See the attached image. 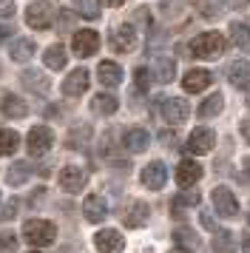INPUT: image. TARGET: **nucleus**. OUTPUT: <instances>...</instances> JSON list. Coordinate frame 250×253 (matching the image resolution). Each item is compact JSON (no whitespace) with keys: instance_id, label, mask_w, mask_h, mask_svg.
Instances as JSON below:
<instances>
[{"instance_id":"1","label":"nucleus","mask_w":250,"mask_h":253,"mask_svg":"<svg viewBox=\"0 0 250 253\" xmlns=\"http://www.w3.org/2000/svg\"><path fill=\"white\" fill-rule=\"evenodd\" d=\"M191 54L199 60H216L225 54V35L219 32H205L191 40Z\"/></svg>"},{"instance_id":"2","label":"nucleus","mask_w":250,"mask_h":253,"mask_svg":"<svg viewBox=\"0 0 250 253\" xmlns=\"http://www.w3.org/2000/svg\"><path fill=\"white\" fill-rule=\"evenodd\" d=\"M57 236V228L54 222H48V219H29L26 225H23V239L29 242L32 248H45V245H51Z\"/></svg>"},{"instance_id":"3","label":"nucleus","mask_w":250,"mask_h":253,"mask_svg":"<svg viewBox=\"0 0 250 253\" xmlns=\"http://www.w3.org/2000/svg\"><path fill=\"white\" fill-rule=\"evenodd\" d=\"M51 145H54V131H51L48 126H34L32 131H29V137H26V148H29L32 157L48 154Z\"/></svg>"},{"instance_id":"4","label":"nucleus","mask_w":250,"mask_h":253,"mask_svg":"<svg viewBox=\"0 0 250 253\" xmlns=\"http://www.w3.org/2000/svg\"><path fill=\"white\" fill-rule=\"evenodd\" d=\"M26 23L32 26V29H48V26L54 23V9H51V3H48V0L32 3V6L26 9Z\"/></svg>"},{"instance_id":"5","label":"nucleus","mask_w":250,"mask_h":253,"mask_svg":"<svg viewBox=\"0 0 250 253\" xmlns=\"http://www.w3.org/2000/svg\"><path fill=\"white\" fill-rule=\"evenodd\" d=\"M97 48H100V35L94 29H80L74 35V40H71V51L77 57H94Z\"/></svg>"},{"instance_id":"6","label":"nucleus","mask_w":250,"mask_h":253,"mask_svg":"<svg viewBox=\"0 0 250 253\" xmlns=\"http://www.w3.org/2000/svg\"><path fill=\"white\" fill-rule=\"evenodd\" d=\"M213 205H216V213L222 219H233L239 213V199L233 196L230 188H225V185L213 188Z\"/></svg>"},{"instance_id":"7","label":"nucleus","mask_w":250,"mask_h":253,"mask_svg":"<svg viewBox=\"0 0 250 253\" xmlns=\"http://www.w3.org/2000/svg\"><path fill=\"white\" fill-rule=\"evenodd\" d=\"M159 114H162V120H165V123H170V126H179V123H185V120H188L191 108H188V103H185V100H179V97H170V100H165V103L159 105Z\"/></svg>"},{"instance_id":"8","label":"nucleus","mask_w":250,"mask_h":253,"mask_svg":"<svg viewBox=\"0 0 250 253\" xmlns=\"http://www.w3.org/2000/svg\"><path fill=\"white\" fill-rule=\"evenodd\" d=\"M85 182H88V173L83 171V168H77V165H66L60 171V185H63V191H68V194H80L85 188Z\"/></svg>"},{"instance_id":"9","label":"nucleus","mask_w":250,"mask_h":253,"mask_svg":"<svg viewBox=\"0 0 250 253\" xmlns=\"http://www.w3.org/2000/svg\"><path fill=\"white\" fill-rule=\"evenodd\" d=\"M108 40H111V46L117 48V51H134V46H136L134 26H131V23H120L117 29H111Z\"/></svg>"},{"instance_id":"10","label":"nucleus","mask_w":250,"mask_h":253,"mask_svg":"<svg viewBox=\"0 0 250 253\" xmlns=\"http://www.w3.org/2000/svg\"><path fill=\"white\" fill-rule=\"evenodd\" d=\"M94 245H97V251L100 253H123L125 248V236L120 230H100L97 236H94Z\"/></svg>"},{"instance_id":"11","label":"nucleus","mask_w":250,"mask_h":253,"mask_svg":"<svg viewBox=\"0 0 250 253\" xmlns=\"http://www.w3.org/2000/svg\"><path fill=\"white\" fill-rule=\"evenodd\" d=\"M216 145V134L210 128H196L191 137H188V145L185 148L191 151V154H208V151H213Z\"/></svg>"},{"instance_id":"12","label":"nucleus","mask_w":250,"mask_h":253,"mask_svg":"<svg viewBox=\"0 0 250 253\" xmlns=\"http://www.w3.org/2000/svg\"><path fill=\"white\" fill-rule=\"evenodd\" d=\"M88 69H74L68 74L66 80H63V94L66 97H80V94L88 91Z\"/></svg>"},{"instance_id":"13","label":"nucleus","mask_w":250,"mask_h":253,"mask_svg":"<svg viewBox=\"0 0 250 253\" xmlns=\"http://www.w3.org/2000/svg\"><path fill=\"white\" fill-rule=\"evenodd\" d=\"M165 182H168V168H165V162H151V165L142 168V185H145V188L159 191Z\"/></svg>"},{"instance_id":"14","label":"nucleus","mask_w":250,"mask_h":253,"mask_svg":"<svg viewBox=\"0 0 250 253\" xmlns=\"http://www.w3.org/2000/svg\"><path fill=\"white\" fill-rule=\"evenodd\" d=\"M227 80H230L233 88L248 91L250 88V63L248 60H236V63H230V69H227Z\"/></svg>"},{"instance_id":"15","label":"nucleus","mask_w":250,"mask_h":253,"mask_svg":"<svg viewBox=\"0 0 250 253\" xmlns=\"http://www.w3.org/2000/svg\"><path fill=\"white\" fill-rule=\"evenodd\" d=\"M202 179V165L193 160H182L179 165H176V182L182 185V188H191V185H196Z\"/></svg>"},{"instance_id":"16","label":"nucleus","mask_w":250,"mask_h":253,"mask_svg":"<svg viewBox=\"0 0 250 253\" xmlns=\"http://www.w3.org/2000/svg\"><path fill=\"white\" fill-rule=\"evenodd\" d=\"M20 85L26 88V91H32V94H45L48 91V77L40 74L37 69H26L20 74Z\"/></svg>"},{"instance_id":"17","label":"nucleus","mask_w":250,"mask_h":253,"mask_svg":"<svg viewBox=\"0 0 250 253\" xmlns=\"http://www.w3.org/2000/svg\"><path fill=\"white\" fill-rule=\"evenodd\" d=\"M210 83H213V74H210L208 69H191L188 74H185V83H182V85H185V91L196 94V91H205Z\"/></svg>"},{"instance_id":"18","label":"nucleus","mask_w":250,"mask_h":253,"mask_svg":"<svg viewBox=\"0 0 250 253\" xmlns=\"http://www.w3.org/2000/svg\"><path fill=\"white\" fill-rule=\"evenodd\" d=\"M83 213L88 222H102V219L108 216V205H105V199L97 194L85 196V202H83Z\"/></svg>"},{"instance_id":"19","label":"nucleus","mask_w":250,"mask_h":253,"mask_svg":"<svg viewBox=\"0 0 250 253\" xmlns=\"http://www.w3.org/2000/svg\"><path fill=\"white\" fill-rule=\"evenodd\" d=\"M97 77H100V83L105 88H117L123 83V69L117 63H111V60H102L100 69H97Z\"/></svg>"},{"instance_id":"20","label":"nucleus","mask_w":250,"mask_h":253,"mask_svg":"<svg viewBox=\"0 0 250 253\" xmlns=\"http://www.w3.org/2000/svg\"><path fill=\"white\" fill-rule=\"evenodd\" d=\"M123 145L131 151V154H139V151H145L148 145H151V134H148L145 128H131V131H125Z\"/></svg>"},{"instance_id":"21","label":"nucleus","mask_w":250,"mask_h":253,"mask_svg":"<svg viewBox=\"0 0 250 253\" xmlns=\"http://www.w3.org/2000/svg\"><path fill=\"white\" fill-rule=\"evenodd\" d=\"M3 114L11 117V120H23V117L29 114V105H26V100H20L17 94H6V97H3Z\"/></svg>"},{"instance_id":"22","label":"nucleus","mask_w":250,"mask_h":253,"mask_svg":"<svg viewBox=\"0 0 250 253\" xmlns=\"http://www.w3.org/2000/svg\"><path fill=\"white\" fill-rule=\"evenodd\" d=\"M9 54L14 63H26V60L34 57V40H29V37H17L14 43H11Z\"/></svg>"},{"instance_id":"23","label":"nucleus","mask_w":250,"mask_h":253,"mask_svg":"<svg viewBox=\"0 0 250 253\" xmlns=\"http://www.w3.org/2000/svg\"><path fill=\"white\" fill-rule=\"evenodd\" d=\"M154 77H157L162 85H168V83L176 77V63L170 57H157L154 60Z\"/></svg>"},{"instance_id":"24","label":"nucleus","mask_w":250,"mask_h":253,"mask_svg":"<svg viewBox=\"0 0 250 253\" xmlns=\"http://www.w3.org/2000/svg\"><path fill=\"white\" fill-rule=\"evenodd\" d=\"M148 211H151V208H148L145 202H134V205L128 208V213H125V225H128V228H142L148 222Z\"/></svg>"},{"instance_id":"25","label":"nucleus","mask_w":250,"mask_h":253,"mask_svg":"<svg viewBox=\"0 0 250 253\" xmlns=\"http://www.w3.org/2000/svg\"><path fill=\"white\" fill-rule=\"evenodd\" d=\"M45 69H54V71H63L66 69V63H68V54H66V48L63 46H51V48H45Z\"/></svg>"},{"instance_id":"26","label":"nucleus","mask_w":250,"mask_h":253,"mask_svg":"<svg viewBox=\"0 0 250 253\" xmlns=\"http://www.w3.org/2000/svg\"><path fill=\"white\" fill-rule=\"evenodd\" d=\"M173 242H176V248H182V251H188V253L199 248V236L191 228H176L173 230Z\"/></svg>"},{"instance_id":"27","label":"nucleus","mask_w":250,"mask_h":253,"mask_svg":"<svg viewBox=\"0 0 250 253\" xmlns=\"http://www.w3.org/2000/svg\"><path fill=\"white\" fill-rule=\"evenodd\" d=\"M117 97L114 94H97L94 100H91V111L94 114H114L117 111Z\"/></svg>"},{"instance_id":"28","label":"nucleus","mask_w":250,"mask_h":253,"mask_svg":"<svg viewBox=\"0 0 250 253\" xmlns=\"http://www.w3.org/2000/svg\"><path fill=\"white\" fill-rule=\"evenodd\" d=\"M230 40H233L242 51H250V29L245 23H230Z\"/></svg>"},{"instance_id":"29","label":"nucleus","mask_w":250,"mask_h":253,"mask_svg":"<svg viewBox=\"0 0 250 253\" xmlns=\"http://www.w3.org/2000/svg\"><path fill=\"white\" fill-rule=\"evenodd\" d=\"M222 105H225V97H222V94H210V97H208V100L199 105V117H202V120H208V117H216L219 111H222Z\"/></svg>"},{"instance_id":"30","label":"nucleus","mask_w":250,"mask_h":253,"mask_svg":"<svg viewBox=\"0 0 250 253\" xmlns=\"http://www.w3.org/2000/svg\"><path fill=\"white\" fill-rule=\"evenodd\" d=\"M20 145V137H17V131H9V128H0V154H14Z\"/></svg>"},{"instance_id":"31","label":"nucleus","mask_w":250,"mask_h":253,"mask_svg":"<svg viewBox=\"0 0 250 253\" xmlns=\"http://www.w3.org/2000/svg\"><path fill=\"white\" fill-rule=\"evenodd\" d=\"M29 171H32L29 162H14V165L9 168V173H6V182L9 185H23L26 182V176H29Z\"/></svg>"},{"instance_id":"32","label":"nucleus","mask_w":250,"mask_h":253,"mask_svg":"<svg viewBox=\"0 0 250 253\" xmlns=\"http://www.w3.org/2000/svg\"><path fill=\"white\" fill-rule=\"evenodd\" d=\"M213 251H216V253H236L233 236H230L227 230H216V236H213Z\"/></svg>"},{"instance_id":"33","label":"nucleus","mask_w":250,"mask_h":253,"mask_svg":"<svg viewBox=\"0 0 250 253\" xmlns=\"http://www.w3.org/2000/svg\"><path fill=\"white\" fill-rule=\"evenodd\" d=\"M91 137V128L88 126H77L71 134H68V148H83Z\"/></svg>"},{"instance_id":"34","label":"nucleus","mask_w":250,"mask_h":253,"mask_svg":"<svg viewBox=\"0 0 250 253\" xmlns=\"http://www.w3.org/2000/svg\"><path fill=\"white\" fill-rule=\"evenodd\" d=\"M74 3V9H77L83 17H88V20H97L100 17V6L94 3V0H71Z\"/></svg>"},{"instance_id":"35","label":"nucleus","mask_w":250,"mask_h":253,"mask_svg":"<svg viewBox=\"0 0 250 253\" xmlns=\"http://www.w3.org/2000/svg\"><path fill=\"white\" fill-rule=\"evenodd\" d=\"M182 205H199V194L196 191H188V194H179L176 199H173V213L179 211Z\"/></svg>"},{"instance_id":"36","label":"nucleus","mask_w":250,"mask_h":253,"mask_svg":"<svg viewBox=\"0 0 250 253\" xmlns=\"http://www.w3.org/2000/svg\"><path fill=\"white\" fill-rule=\"evenodd\" d=\"M0 253H17V236L14 233H0Z\"/></svg>"},{"instance_id":"37","label":"nucleus","mask_w":250,"mask_h":253,"mask_svg":"<svg viewBox=\"0 0 250 253\" xmlns=\"http://www.w3.org/2000/svg\"><path fill=\"white\" fill-rule=\"evenodd\" d=\"M134 80H136V91L145 94L148 85H151V74H148V69H136L134 71Z\"/></svg>"},{"instance_id":"38","label":"nucleus","mask_w":250,"mask_h":253,"mask_svg":"<svg viewBox=\"0 0 250 253\" xmlns=\"http://www.w3.org/2000/svg\"><path fill=\"white\" fill-rule=\"evenodd\" d=\"M199 12L202 14H216L219 12V3H216V0H199Z\"/></svg>"},{"instance_id":"39","label":"nucleus","mask_w":250,"mask_h":253,"mask_svg":"<svg viewBox=\"0 0 250 253\" xmlns=\"http://www.w3.org/2000/svg\"><path fill=\"white\" fill-rule=\"evenodd\" d=\"M14 14V0H0V17H11Z\"/></svg>"},{"instance_id":"40","label":"nucleus","mask_w":250,"mask_h":253,"mask_svg":"<svg viewBox=\"0 0 250 253\" xmlns=\"http://www.w3.org/2000/svg\"><path fill=\"white\" fill-rule=\"evenodd\" d=\"M14 211H17V199H11L9 205L3 208V213H0V222H3V219H11V216H14Z\"/></svg>"},{"instance_id":"41","label":"nucleus","mask_w":250,"mask_h":253,"mask_svg":"<svg viewBox=\"0 0 250 253\" xmlns=\"http://www.w3.org/2000/svg\"><path fill=\"white\" fill-rule=\"evenodd\" d=\"M11 35H14V29H11V26H0V46H3Z\"/></svg>"},{"instance_id":"42","label":"nucleus","mask_w":250,"mask_h":253,"mask_svg":"<svg viewBox=\"0 0 250 253\" xmlns=\"http://www.w3.org/2000/svg\"><path fill=\"white\" fill-rule=\"evenodd\" d=\"M202 225L208 230H216V222H213V216H208V213H202Z\"/></svg>"},{"instance_id":"43","label":"nucleus","mask_w":250,"mask_h":253,"mask_svg":"<svg viewBox=\"0 0 250 253\" xmlns=\"http://www.w3.org/2000/svg\"><path fill=\"white\" fill-rule=\"evenodd\" d=\"M242 253H250V233L242 236Z\"/></svg>"},{"instance_id":"44","label":"nucleus","mask_w":250,"mask_h":253,"mask_svg":"<svg viewBox=\"0 0 250 253\" xmlns=\"http://www.w3.org/2000/svg\"><path fill=\"white\" fill-rule=\"evenodd\" d=\"M242 134H245V139L250 142V120H245V123H242Z\"/></svg>"},{"instance_id":"45","label":"nucleus","mask_w":250,"mask_h":253,"mask_svg":"<svg viewBox=\"0 0 250 253\" xmlns=\"http://www.w3.org/2000/svg\"><path fill=\"white\" fill-rule=\"evenodd\" d=\"M102 3H105V6H114V9H117V6H123L125 0H102Z\"/></svg>"},{"instance_id":"46","label":"nucleus","mask_w":250,"mask_h":253,"mask_svg":"<svg viewBox=\"0 0 250 253\" xmlns=\"http://www.w3.org/2000/svg\"><path fill=\"white\" fill-rule=\"evenodd\" d=\"M245 168H248V173H250V160H248V162H245Z\"/></svg>"},{"instance_id":"47","label":"nucleus","mask_w":250,"mask_h":253,"mask_svg":"<svg viewBox=\"0 0 250 253\" xmlns=\"http://www.w3.org/2000/svg\"><path fill=\"white\" fill-rule=\"evenodd\" d=\"M173 253H188V251H182V248H179V251H173Z\"/></svg>"},{"instance_id":"48","label":"nucleus","mask_w":250,"mask_h":253,"mask_svg":"<svg viewBox=\"0 0 250 253\" xmlns=\"http://www.w3.org/2000/svg\"><path fill=\"white\" fill-rule=\"evenodd\" d=\"M32 253H40V251H32Z\"/></svg>"}]
</instances>
